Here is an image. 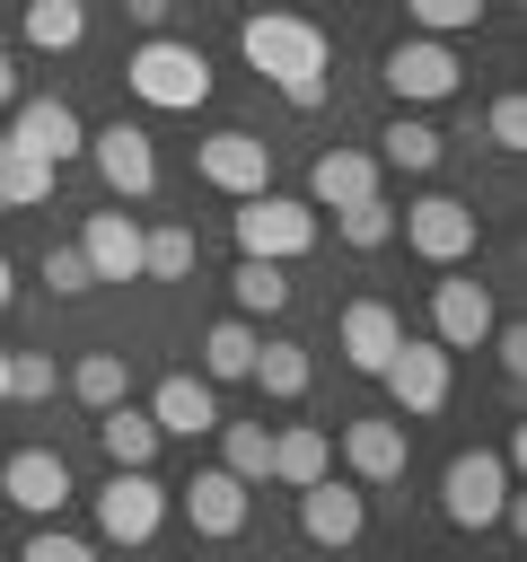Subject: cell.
I'll use <instances>...</instances> for the list:
<instances>
[{
	"mask_svg": "<svg viewBox=\"0 0 527 562\" xmlns=\"http://www.w3.org/2000/svg\"><path fill=\"white\" fill-rule=\"evenodd\" d=\"M237 44H246V61H255L299 114L325 105V35H316V18H299V9H264V18L237 26Z\"/></svg>",
	"mask_w": 527,
	"mask_h": 562,
	"instance_id": "cell-1",
	"label": "cell"
},
{
	"mask_svg": "<svg viewBox=\"0 0 527 562\" xmlns=\"http://www.w3.org/2000/svg\"><path fill=\"white\" fill-rule=\"evenodd\" d=\"M123 88H132L141 105H158V114H193V105L211 97V61H202V44L149 26V44L123 61Z\"/></svg>",
	"mask_w": 527,
	"mask_h": 562,
	"instance_id": "cell-2",
	"label": "cell"
},
{
	"mask_svg": "<svg viewBox=\"0 0 527 562\" xmlns=\"http://www.w3.org/2000/svg\"><path fill=\"white\" fill-rule=\"evenodd\" d=\"M228 237H237V255H272V263H299L307 246H316V202H290V193H237V211H228Z\"/></svg>",
	"mask_w": 527,
	"mask_h": 562,
	"instance_id": "cell-3",
	"label": "cell"
},
{
	"mask_svg": "<svg viewBox=\"0 0 527 562\" xmlns=\"http://www.w3.org/2000/svg\"><path fill=\"white\" fill-rule=\"evenodd\" d=\"M167 527V483L149 465H114L97 492V544H149Z\"/></svg>",
	"mask_w": 527,
	"mask_h": 562,
	"instance_id": "cell-4",
	"label": "cell"
},
{
	"mask_svg": "<svg viewBox=\"0 0 527 562\" xmlns=\"http://www.w3.org/2000/svg\"><path fill=\"white\" fill-rule=\"evenodd\" d=\"M509 492H518V483H509V457H501V448H466V457H448V474H439V509H448L457 527H492Z\"/></svg>",
	"mask_w": 527,
	"mask_h": 562,
	"instance_id": "cell-5",
	"label": "cell"
},
{
	"mask_svg": "<svg viewBox=\"0 0 527 562\" xmlns=\"http://www.w3.org/2000/svg\"><path fill=\"white\" fill-rule=\"evenodd\" d=\"M395 228H404V246H413L422 263H439V272L474 255V211H466L457 193H422V202H404Z\"/></svg>",
	"mask_w": 527,
	"mask_h": 562,
	"instance_id": "cell-6",
	"label": "cell"
},
{
	"mask_svg": "<svg viewBox=\"0 0 527 562\" xmlns=\"http://www.w3.org/2000/svg\"><path fill=\"white\" fill-rule=\"evenodd\" d=\"M378 79H386L404 105H439V97H457V53H448L439 35H404V44H386Z\"/></svg>",
	"mask_w": 527,
	"mask_h": 562,
	"instance_id": "cell-7",
	"label": "cell"
},
{
	"mask_svg": "<svg viewBox=\"0 0 527 562\" xmlns=\"http://www.w3.org/2000/svg\"><path fill=\"white\" fill-rule=\"evenodd\" d=\"M88 158H97V176H105L114 202H149V193H158V149H149L141 123H105V132H88Z\"/></svg>",
	"mask_w": 527,
	"mask_h": 562,
	"instance_id": "cell-8",
	"label": "cell"
},
{
	"mask_svg": "<svg viewBox=\"0 0 527 562\" xmlns=\"http://www.w3.org/2000/svg\"><path fill=\"white\" fill-rule=\"evenodd\" d=\"M378 378H386L395 413H404V422H422V413H439V404H448V342H413V334H404V342L386 351V369H378Z\"/></svg>",
	"mask_w": 527,
	"mask_h": 562,
	"instance_id": "cell-9",
	"label": "cell"
},
{
	"mask_svg": "<svg viewBox=\"0 0 527 562\" xmlns=\"http://www.w3.org/2000/svg\"><path fill=\"white\" fill-rule=\"evenodd\" d=\"M9 149H26V158H53V167H70L79 149H88V123L61 105V97H18V114H9Z\"/></svg>",
	"mask_w": 527,
	"mask_h": 562,
	"instance_id": "cell-10",
	"label": "cell"
},
{
	"mask_svg": "<svg viewBox=\"0 0 527 562\" xmlns=\"http://www.w3.org/2000/svg\"><path fill=\"white\" fill-rule=\"evenodd\" d=\"M193 176L202 184H220V193H264L272 184V140H255V132H211L202 149H193Z\"/></svg>",
	"mask_w": 527,
	"mask_h": 562,
	"instance_id": "cell-11",
	"label": "cell"
},
{
	"mask_svg": "<svg viewBox=\"0 0 527 562\" xmlns=\"http://www.w3.org/2000/svg\"><path fill=\"white\" fill-rule=\"evenodd\" d=\"M483 334H492V290L466 281V272L448 263V281L430 290V342H448V351H483Z\"/></svg>",
	"mask_w": 527,
	"mask_h": 562,
	"instance_id": "cell-12",
	"label": "cell"
},
{
	"mask_svg": "<svg viewBox=\"0 0 527 562\" xmlns=\"http://www.w3.org/2000/svg\"><path fill=\"white\" fill-rule=\"evenodd\" d=\"M404 457H413L404 413H360V422L343 430V465H351V483H404Z\"/></svg>",
	"mask_w": 527,
	"mask_h": 562,
	"instance_id": "cell-13",
	"label": "cell"
},
{
	"mask_svg": "<svg viewBox=\"0 0 527 562\" xmlns=\"http://www.w3.org/2000/svg\"><path fill=\"white\" fill-rule=\"evenodd\" d=\"M360 527H369V492L360 483H334V474L299 483V536L307 544H351Z\"/></svg>",
	"mask_w": 527,
	"mask_h": 562,
	"instance_id": "cell-14",
	"label": "cell"
},
{
	"mask_svg": "<svg viewBox=\"0 0 527 562\" xmlns=\"http://www.w3.org/2000/svg\"><path fill=\"white\" fill-rule=\"evenodd\" d=\"M395 342H404V316H395L386 299H351V307L334 316V351H343L351 369H369V378L386 369V351H395Z\"/></svg>",
	"mask_w": 527,
	"mask_h": 562,
	"instance_id": "cell-15",
	"label": "cell"
},
{
	"mask_svg": "<svg viewBox=\"0 0 527 562\" xmlns=\"http://www.w3.org/2000/svg\"><path fill=\"white\" fill-rule=\"evenodd\" d=\"M149 422H158V439H202V430H220V395H211V378H193V369L158 378Z\"/></svg>",
	"mask_w": 527,
	"mask_h": 562,
	"instance_id": "cell-16",
	"label": "cell"
},
{
	"mask_svg": "<svg viewBox=\"0 0 527 562\" xmlns=\"http://www.w3.org/2000/svg\"><path fill=\"white\" fill-rule=\"evenodd\" d=\"M0 492H9L26 518H53V509L70 501V465H61V448H18V457L0 465Z\"/></svg>",
	"mask_w": 527,
	"mask_h": 562,
	"instance_id": "cell-17",
	"label": "cell"
},
{
	"mask_svg": "<svg viewBox=\"0 0 527 562\" xmlns=\"http://www.w3.org/2000/svg\"><path fill=\"white\" fill-rule=\"evenodd\" d=\"M79 255H88L97 281H141V220H132V211H88Z\"/></svg>",
	"mask_w": 527,
	"mask_h": 562,
	"instance_id": "cell-18",
	"label": "cell"
},
{
	"mask_svg": "<svg viewBox=\"0 0 527 562\" xmlns=\"http://www.w3.org/2000/svg\"><path fill=\"white\" fill-rule=\"evenodd\" d=\"M184 518H193V536H237L246 527V483L228 465H202L184 483Z\"/></svg>",
	"mask_w": 527,
	"mask_h": 562,
	"instance_id": "cell-19",
	"label": "cell"
},
{
	"mask_svg": "<svg viewBox=\"0 0 527 562\" xmlns=\"http://www.w3.org/2000/svg\"><path fill=\"white\" fill-rule=\"evenodd\" d=\"M360 193H378V158H369V149H325V158L307 167V202H316V211H343V202H360Z\"/></svg>",
	"mask_w": 527,
	"mask_h": 562,
	"instance_id": "cell-20",
	"label": "cell"
},
{
	"mask_svg": "<svg viewBox=\"0 0 527 562\" xmlns=\"http://www.w3.org/2000/svg\"><path fill=\"white\" fill-rule=\"evenodd\" d=\"M228 290H237V316H281V307H290V263H272V255H237Z\"/></svg>",
	"mask_w": 527,
	"mask_h": 562,
	"instance_id": "cell-21",
	"label": "cell"
},
{
	"mask_svg": "<svg viewBox=\"0 0 527 562\" xmlns=\"http://www.w3.org/2000/svg\"><path fill=\"white\" fill-rule=\"evenodd\" d=\"M246 378H255L264 395H281V404H290V395H307V378H316V369H307V342H290V334H272V342H255V360H246Z\"/></svg>",
	"mask_w": 527,
	"mask_h": 562,
	"instance_id": "cell-22",
	"label": "cell"
},
{
	"mask_svg": "<svg viewBox=\"0 0 527 562\" xmlns=\"http://www.w3.org/2000/svg\"><path fill=\"white\" fill-rule=\"evenodd\" d=\"M97 448H105L114 465H149V457H158V422H149V413H132V395H123V404H105V413H97Z\"/></svg>",
	"mask_w": 527,
	"mask_h": 562,
	"instance_id": "cell-23",
	"label": "cell"
},
{
	"mask_svg": "<svg viewBox=\"0 0 527 562\" xmlns=\"http://www.w3.org/2000/svg\"><path fill=\"white\" fill-rule=\"evenodd\" d=\"M316 474H334V448H325V430H272V483H316Z\"/></svg>",
	"mask_w": 527,
	"mask_h": 562,
	"instance_id": "cell-24",
	"label": "cell"
},
{
	"mask_svg": "<svg viewBox=\"0 0 527 562\" xmlns=\"http://www.w3.org/2000/svg\"><path fill=\"white\" fill-rule=\"evenodd\" d=\"M439 149H448V140H439L422 114H395V123L378 132V158H386V167H404V176H430V167H439Z\"/></svg>",
	"mask_w": 527,
	"mask_h": 562,
	"instance_id": "cell-25",
	"label": "cell"
},
{
	"mask_svg": "<svg viewBox=\"0 0 527 562\" xmlns=\"http://www.w3.org/2000/svg\"><path fill=\"white\" fill-rule=\"evenodd\" d=\"M246 360H255V325H246V316H220V325L202 334V378L228 386V378H246Z\"/></svg>",
	"mask_w": 527,
	"mask_h": 562,
	"instance_id": "cell-26",
	"label": "cell"
},
{
	"mask_svg": "<svg viewBox=\"0 0 527 562\" xmlns=\"http://www.w3.org/2000/svg\"><path fill=\"white\" fill-rule=\"evenodd\" d=\"M70 395H79L88 413H105V404H123V395H132V360H123V351H88V360L70 369Z\"/></svg>",
	"mask_w": 527,
	"mask_h": 562,
	"instance_id": "cell-27",
	"label": "cell"
},
{
	"mask_svg": "<svg viewBox=\"0 0 527 562\" xmlns=\"http://www.w3.org/2000/svg\"><path fill=\"white\" fill-rule=\"evenodd\" d=\"M220 465L237 483H272V430L264 422H220Z\"/></svg>",
	"mask_w": 527,
	"mask_h": 562,
	"instance_id": "cell-28",
	"label": "cell"
},
{
	"mask_svg": "<svg viewBox=\"0 0 527 562\" xmlns=\"http://www.w3.org/2000/svg\"><path fill=\"white\" fill-rule=\"evenodd\" d=\"M18 26H26V44H35V53H70V44L88 35V9H79V0H26V18H18Z\"/></svg>",
	"mask_w": 527,
	"mask_h": 562,
	"instance_id": "cell-29",
	"label": "cell"
},
{
	"mask_svg": "<svg viewBox=\"0 0 527 562\" xmlns=\"http://www.w3.org/2000/svg\"><path fill=\"white\" fill-rule=\"evenodd\" d=\"M53 158H26V149H0V202L9 211H35V202H53Z\"/></svg>",
	"mask_w": 527,
	"mask_h": 562,
	"instance_id": "cell-30",
	"label": "cell"
},
{
	"mask_svg": "<svg viewBox=\"0 0 527 562\" xmlns=\"http://www.w3.org/2000/svg\"><path fill=\"white\" fill-rule=\"evenodd\" d=\"M334 237H343V246H360V255H378V246L395 237V211H386L378 193H360V202H343V211H334Z\"/></svg>",
	"mask_w": 527,
	"mask_h": 562,
	"instance_id": "cell-31",
	"label": "cell"
},
{
	"mask_svg": "<svg viewBox=\"0 0 527 562\" xmlns=\"http://www.w3.org/2000/svg\"><path fill=\"white\" fill-rule=\"evenodd\" d=\"M193 272V228H141V281H184Z\"/></svg>",
	"mask_w": 527,
	"mask_h": 562,
	"instance_id": "cell-32",
	"label": "cell"
},
{
	"mask_svg": "<svg viewBox=\"0 0 527 562\" xmlns=\"http://www.w3.org/2000/svg\"><path fill=\"white\" fill-rule=\"evenodd\" d=\"M53 386H61L53 351H9V395H18V404H44Z\"/></svg>",
	"mask_w": 527,
	"mask_h": 562,
	"instance_id": "cell-33",
	"label": "cell"
},
{
	"mask_svg": "<svg viewBox=\"0 0 527 562\" xmlns=\"http://www.w3.org/2000/svg\"><path fill=\"white\" fill-rule=\"evenodd\" d=\"M404 18H413L422 35H466V26L483 18V0H404Z\"/></svg>",
	"mask_w": 527,
	"mask_h": 562,
	"instance_id": "cell-34",
	"label": "cell"
},
{
	"mask_svg": "<svg viewBox=\"0 0 527 562\" xmlns=\"http://www.w3.org/2000/svg\"><path fill=\"white\" fill-rule=\"evenodd\" d=\"M44 281H53V299L97 290V272H88V255H79V246H44Z\"/></svg>",
	"mask_w": 527,
	"mask_h": 562,
	"instance_id": "cell-35",
	"label": "cell"
},
{
	"mask_svg": "<svg viewBox=\"0 0 527 562\" xmlns=\"http://www.w3.org/2000/svg\"><path fill=\"white\" fill-rule=\"evenodd\" d=\"M483 132H492V149H527V97H518V88H509V97H492Z\"/></svg>",
	"mask_w": 527,
	"mask_h": 562,
	"instance_id": "cell-36",
	"label": "cell"
},
{
	"mask_svg": "<svg viewBox=\"0 0 527 562\" xmlns=\"http://www.w3.org/2000/svg\"><path fill=\"white\" fill-rule=\"evenodd\" d=\"M97 553V536H70V527H35L26 536V562H88Z\"/></svg>",
	"mask_w": 527,
	"mask_h": 562,
	"instance_id": "cell-37",
	"label": "cell"
},
{
	"mask_svg": "<svg viewBox=\"0 0 527 562\" xmlns=\"http://www.w3.org/2000/svg\"><path fill=\"white\" fill-rule=\"evenodd\" d=\"M483 342L501 351V369H509V378H527V325H501V316H492V334H483Z\"/></svg>",
	"mask_w": 527,
	"mask_h": 562,
	"instance_id": "cell-38",
	"label": "cell"
},
{
	"mask_svg": "<svg viewBox=\"0 0 527 562\" xmlns=\"http://www.w3.org/2000/svg\"><path fill=\"white\" fill-rule=\"evenodd\" d=\"M123 9H132L141 26H167V9H176V0H123Z\"/></svg>",
	"mask_w": 527,
	"mask_h": 562,
	"instance_id": "cell-39",
	"label": "cell"
},
{
	"mask_svg": "<svg viewBox=\"0 0 527 562\" xmlns=\"http://www.w3.org/2000/svg\"><path fill=\"white\" fill-rule=\"evenodd\" d=\"M0 105H18V61L0 53Z\"/></svg>",
	"mask_w": 527,
	"mask_h": 562,
	"instance_id": "cell-40",
	"label": "cell"
},
{
	"mask_svg": "<svg viewBox=\"0 0 527 562\" xmlns=\"http://www.w3.org/2000/svg\"><path fill=\"white\" fill-rule=\"evenodd\" d=\"M9 299H18V272H9V255H0V316H9Z\"/></svg>",
	"mask_w": 527,
	"mask_h": 562,
	"instance_id": "cell-41",
	"label": "cell"
},
{
	"mask_svg": "<svg viewBox=\"0 0 527 562\" xmlns=\"http://www.w3.org/2000/svg\"><path fill=\"white\" fill-rule=\"evenodd\" d=\"M0 404H9V351H0Z\"/></svg>",
	"mask_w": 527,
	"mask_h": 562,
	"instance_id": "cell-42",
	"label": "cell"
},
{
	"mask_svg": "<svg viewBox=\"0 0 527 562\" xmlns=\"http://www.w3.org/2000/svg\"><path fill=\"white\" fill-rule=\"evenodd\" d=\"M0 149H9V123H0Z\"/></svg>",
	"mask_w": 527,
	"mask_h": 562,
	"instance_id": "cell-43",
	"label": "cell"
},
{
	"mask_svg": "<svg viewBox=\"0 0 527 562\" xmlns=\"http://www.w3.org/2000/svg\"><path fill=\"white\" fill-rule=\"evenodd\" d=\"M0 211H9V202H0Z\"/></svg>",
	"mask_w": 527,
	"mask_h": 562,
	"instance_id": "cell-44",
	"label": "cell"
}]
</instances>
